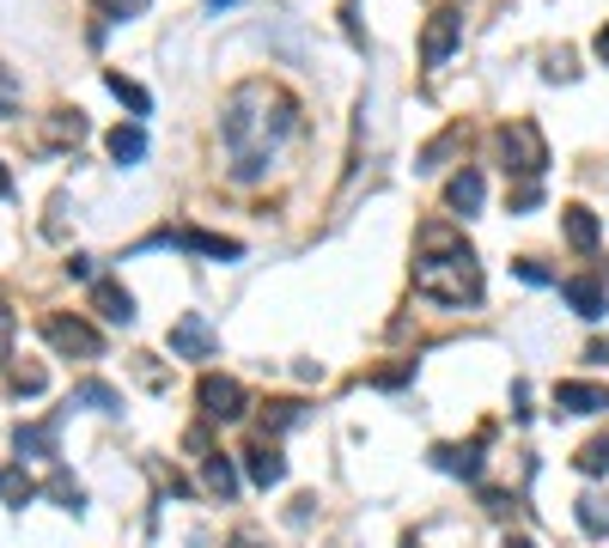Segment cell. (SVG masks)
Here are the masks:
<instances>
[{
	"label": "cell",
	"instance_id": "7c38bea8",
	"mask_svg": "<svg viewBox=\"0 0 609 548\" xmlns=\"http://www.w3.org/2000/svg\"><path fill=\"white\" fill-rule=\"evenodd\" d=\"M244 470H251L256 487H280L287 482V457H280L275 445H251V451H244Z\"/></svg>",
	"mask_w": 609,
	"mask_h": 548
},
{
	"label": "cell",
	"instance_id": "52a82bcc",
	"mask_svg": "<svg viewBox=\"0 0 609 548\" xmlns=\"http://www.w3.org/2000/svg\"><path fill=\"white\" fill-rule=\"evenodd\" d=\"M153 244H177V250H196V256H220V262H239V256H244L239 238H220V232H159Z\"/></svg>",
	"mask_w": 609,
	"mask_h": 548
},
{
	"label": "cell",
	"instance_id": "8992f818",
	"mask_svg": "<svg viewBox=\"0 0 609 548\" xmlns=\"http://www.w3.org/2000/svg\"><path fill=\"white\" fill-rule=\"evenodd\" d=\"M457 37H464V13H433V25H427V37H421V62L427 67H445V55L457 50Z\"/></svg>",
	"mask_w": 609,
	"mask_h": 548
},
{
	"label": "cell",
	"instance_id": "7402d4cb",
	"mask_svg": "<svg viewBox=\"0 0 609 548\" xmlns=\"http://www.w3.org/2000/svg\"><path fill=\"white\" fill-rule=\"evenodd\" d=\"M573 463H579L585 475H604V470H609V439H591L579 457H573Z\"/></svg>",
	"mask_w": 609,
	"mask_h": 548
},
{
	"label": "cell",
	"instance_id": "d4e9b609",
	"mask_svg": "<svg viewBox=\"0 0 609 548\" xmlns=\"http://www.w3.org/2000/svg\"><path fill=\"white\" fill-rule=\"evenodd\" d=\"M13 311H7V305H0V365H7V360H13Z\"/></svg>",
	"mask_w": 609,
	"mask_h": 548
},
{
	"label": "cell",
	"instance_id": "277c9868",
	"mask_svg": "<svg viewBox=\"0 0 609 548\" xmlns=\"http://www.w3.org/2000/svg\"><path fill=\"white\" fill-rule=\"evenodd\" d=\"M165 341H171L177 360H213V353H220V329H213L201 311H184V317L171 324V336H165Z\"/></svg>",
	"mask_w": 609,
	"mask_h": 548
},
{
	"label": "cell",
	"instance_id": "484cf974",
	"mask_svg": "<svg viewBox=\"0 0 609 548\" xmlns=\"http://www.w3.org/2000/svg\"><path fill=\"white\" fill-rule=\"evenodd\" d=\"M13 391H19V396H37V391H43V372H37V365H25V372H13Z\"/></svg>",
	"mask_w": 609,
	"mask_h": 548
},
{
	"label": "cell",
	"instance_id": "9c48e42d",
	"mask_svg": "<svg viewBox=\"0 0 609 548\" xmlns=\"http://www.w3.org/2000/svg\"><path fill=\"white\" fill-rule=\"evenodd\" d=\"M481 445H488V432H481V439H469V445H439L433 463H439L445 475H464V482H476V475H481Z\"/></svg>",
	"mask_w": 609,
	"mask_h": 548
},
{
	"label": "cell",
	"instance_id": "e0dca14e",
	"mask_svg": "<svg viewBox=\"0 0 609 548\" xmlns=\"http://www.w3.org/2000/svg\"><path fill=\"white\" fill-rule=\"evenodd\" d=\"M141 153H146V134L134 129V122L129 129H110V158H117V165H134Z\"/></svg>",
	"mask_w": 609,
	"mask_h": 548
},
{
	"label": "cell",
	"instance_id": "ac0fdd59",
	"mask_svg": "<svg viewBox=\"0 0 609 548\" xmlns=\"http://www.w3.org/2000/svg\"><path fill=\"white\" fill-rule=\"evenodd\" d=\"M201 463H208V487H213L220 500H225V494H239V475H232V463H225L220 451H208Z\"/></svg>",
	"mask_w": 609,
	"mask_h": 548
},
{
	"label": "cell",
	"instance_id": "7a4b0ae2",
	"mask_svg": "<svg viewBox=\"0 0 609 548\" xmlns=\"http://www.w3.org/2000/svg\"><path fill=\"white\" fill-rule=\"evenodd\" d=\"M500 153H506V171H518V177H543V165H549V146L536 134V122L500 129Z\"/></svg>",
	"mask_w": 609,
	"mask_h": 548
},
{
	"label": "cell",
	"instance_id": "44dd1931",
	"mask_svg": "<svg viewBox=\"0 0 609 548\" xmlns=\"http://www.w3.org/2000/svg\"><path fill=\"white\" fill-rule=\"evenodd\" d=\"M49 500H62V506H67V512H80V506H86V494H80V482H74V475H62V470H55V475H49Z\"/></svg>",
	"mask_w": 609,
	"mask_h": 548
},
{
	"label": "cell",
	"instance_id": "ffe728a7",
	"mask_svg": "<svg viewBox=\"0 0 609 548\" xmlns=\"http://www.w3.org/2000/svg\"><path fill=\"white\" fill-rule=\"evenodd\" d=\"M579 524H585L591 536H604V530H609V500H604V494H585V500H579Z\"/></svg>",
	"mask_w": 609,
	"mask_h": 548
},
{
	"label": "cell",
	"instance_id": "f546056e",
	"mask_svg": "<svg viewBox=\"0 0 609 548\" xmlns=\"http://www.w3.org/2000/svg\"><path fill=\"white\" fill-rule=\"evenodd\" d=\"M225 548H263V542H256V536H232Z\"/></svg>",
	"mask_w": 609,
	"mask_h": 548
},
{
	"label": "cell",
	"instance_id": "ba28073f",
	"mask_svg": "<svg viewBox=\"0 0 609 548\" xmlns=\"http://www.w3.org/2000/svg\"><path fill=\"white\" fill-rule=\"evenodd\" d=\"M555 408H561V415H604V408H609V391H604V384H555Z\"/></svg>",
	"mask_w": 609,
	"mask_h": 548
},
{
	"label": "cell",
	"instance_id": "2e32d148",
	"mask_svg": "<svg viewBox=\"0 0 609 548\" xmlns=\"http://www.w3.org/2000/svg\"><path fill=\"white\" fill-rule=\"evenodd\" d=\"M561 232H567L573 250H597V220H591V208H567V213H561Z\"/></svg>",
	"mask_w": 609,
	"mask_h": 548
},
{
	"label": "cell",
	"instance_id": "cb8c5ba5",
	"mask_svg": "<svg viewBox=\"0 0 609 548\" xmlns=\"http://www.w3.org/2000/svg\"><path fill=\"white\" fill-rule=\"evenodd\" d=\"M299 415H304L299 403H268V415H263V420H268V427L280 432V427H292V420H299Z\"/></svg>",
	"mask_w": 609,
	"mask_h": 548
},
{
	"label": "cell",
	"instance_id": "5b68a950",
	"mask_svg": "<svg viewBox=\"0 0 609 548\" xmlns=\"http://www.w3.org/2000/svg\"><path fill=\"white\" fill-rule=\"evenodd\" d=\"M196 403H201V415H208V420H239L251 396H244L239 379H213V372H208V379H201V391H196Z\"/></svg>",
	"mask_w": 609,
	"mask_h": 548
},
{
	"label": "cell",
	"instance_id": "d6a6232c",
	"mask_svg": "<svg viewBox=\"0 0 609 548\" xmlns=\"http://www.w3.org/2000/svg\"><path fill=\"white\" fill-rule=\"evenodd\" d=\"M0 91H13V74H7V67H0Z\"/></svg>",
	"mask_w": 609,
	"mask_h": 548
},
{
	"label": "cell",
	"instance_id": "3957f363",
	"mask_svg": "<svg viewBox=\"0 0 609 548\" xmlns=\"http://www.w3.org/2000/svg\"><path fill=\"white\" fill-rule=\"evenodd\" d=\"M43 336H49V348L67 353V360H74V353H80V360H98V353H104V336H98L86 317H43Z\"/></svg>",
	"mask_w": 609,
	"mask_h": 548
},
{
	"label": "cell",
	"instance_id": "d6986e66",
	"mask_svg": "<svg viewBox=\"0 0 609 548\" xmlns=\"http://www.w3.org/2000/svg\"><path fill=\"white\" fill-rule=\"evenodd\" d=\"M104 86L117 91V98H122V105L134 110V117H146V110H153V98H146V91L134 86V79H122V74H104Z\"/></svg>",
	"mask_w": 609,
	"mask_h": 548
},
{
	"label": "cell",
	"instance_id": "9a60e30c",
	"mask_svg": "<svg viewBox=\"0 0 609 548\" xmlns=\"http://www.w3.org/2000/svg\"><path fill=\"white\" fill-rule=\"evenodd\" d=\"M55 432H62V415H49L43 427H19V457H55Z\"/></svg>",
	"mask_w": 609,
	"mask_h": 548
},
{
	"label": "cell",
	"instance_id": "603a6c76",
	"mask_svg": "<svg viewBox=\"0 0 609 548\" xmlns=\"http://www.w3.org/2000/svg\"><path fill=\"white\" fill-rule=\"evenodd\" d=\"M0 494L13 500V506H25V500L37 494V482H31V475H7V470H0Z\"/></svg>",
	"mask_w": 609,
	"mask_h": 548
},
{
	"label": "cell",
	"instance_id": "5bb4252c",
	"mask_svg": "<svg viewBox=\"0 0 609 548\" xmlns=\"http://www.w3.org/2000/svg\"><path fill=\"white\" fill-rule=\"evenodd\" d=\"M481 196H488V183H481V171H457V177L445 183V201L457 213H476L481 208Z\"/></svg>",
	"mask_w": 609,
	"mask_h": 548
},
{
	"label": "cell",
	"instance_id": "8fae6325",
	"mask_svg": "<svg viewBox=\"0 0 609 548\" xmlns=\"http://www.w3.org/2000/svg\"><path fill=\"white\" fill-rule=\"evenodd\" d=\"M67 408H98V415H122V391H110L104 379H80L67 391Z\"/></svg>",
	"mask_w": 609,
	"mask_h": 548
},
{
	"label": "cell",
	"instance_id": "6da1fadb",
	"mask_svg": "<svg viewBox=\"0 0 609 548\" xmlns=\"http://www.w3.org/2000/svg\"><path fill=\"white\" fill-rule=\"evenodd\" d=\"M421 244H427V250H445V256L414 262V287H421L427 299H445V305H476V299H481L476 250H469L464 238L451 232V226H427Z\"/></svg>",
	"mask_w": 609,
	"mask_h": 548
},
{
	"label": "cell",
	"instance_id": "83f0119b",
	"mask_svg": "<svg viewBox=\"0 0 609 548\" xmlns=\"http://www.w3.org/2000/svg\"><path fill=\"white\" fill-rule=\"evenodd\" d=\"M481 506H488L494 518H506V512H512V494H494V487H488V494H481Z\"/></svg>",
	"mask_w": 609,
	"mask_h": 548
},
{
	"label": "cell",
	"instance_id": "4dcf8cb0",
	"mask_svg": "<svg viewBox=\"0 0 609 548\" xmlns=\"http://www.w3.org/2000/svg\"><path fill=\"white\" fill-rule=\"evenodd\" d=\"M506 548H536V542H530V536H506Z\"/></svg>",
	"mask_w": 609,
	"mask_h": 548
},
{
	"label": "cell",
	"instance_id": "4316f807",
	"mask_svg": "<svg viewBox=\"0 0 609 548\" xmlns=\"http://www.w3.org/2000/svg\"><path fill=\"white\" fill-rule=\"evenodd\" d=\"M518 274H524L530 287H543V281H549V268H543V262H536V256H524V262H518Z\"/></svg>",
	"mask_w": 609,
	"mask_h": 548
},
{
	"label": "cell",
	"instance_id": "e575fe53",
	"mask_svg": "<svg viewBox=\"0 0 609 548\" xmlns=\"http://www.w3.org/2000/svg\"><path fill=\"white\" fill-rule=\"evenodd\" d=\"M409 548H414V542H409Z\"/></svg>",
	"mask_w": 609,
	"mask_h": 548
},
{
	"label": "cell",
	"instance_id": "f1b7e54d",
	"mask_svg": "<svg viewBox=\"0 0 609 548\" xmlns=\"http://www.w3.org/2000/svg\"><path fill=\"white\" fill-rule=\"evenodd\" d=\"M591 50H597V62H609V25L597 31V43H591Z\"/></svg>",
	"mask_w": 609,
	"mask_h": 548
},
{
	"label": "cell",
	"instance_id": "30bf717a",
	"mask_svg": "<svg viewBox=\"0 0 609 548\" xmlns=\"http://www.w3.org/2000/svg\"><path fill=\"white\" fill-rule=\"evenodd\" d=\"M561 293H567V305L585 317V324H597V317L609 311V299H604V287H597L591 274H573V281H561Z\"/></svg>",
	"mask_w": 609,
	"mask_h": 548
},
{
	"label": "cell",
	"instance_id": "836d02e7",
	"mask_svg": "<svg viewBox=\"0 0 609 548\" xmlns=\"http://www.w3.org/2000/svg\"><path fill=\"white\" fill-rule=\"evenodd\" d=\"M208 7H213V13H220V7H232V0H208Z\"/></svg>",
	"mask_w": 609,
	"mask_h": 548
},
{
	"label": "cell",
	"instance_id": "1f68e13d",
	"mask_svg": "<svg viewBox=\"0 0 609 548\" xmlns=\"http://www.w3.org/2000/svg\"><path fill=\"white\" fill-rule=\"evenodd\" d=\"M0 196H13V177H7V165H0Z\"/></svg>",
	"mask_w": 609,
	"mask_h": 548
},
{
	"label": "cell",
	"instance_id": "4fadbf2b",
	"mask_svg": "<svg viewBox=\"0 0 609 548\" xmlns=\"http://www.w3.org/2000/svg\"><path fill=\"white\" fill-rule=\"evenodd\" d=\"M92 305H98V317H104V324H134V293L117 287V281H98Z\"/></svg>",
	"mask_w": 609,
	"mask_h": 548
}]
</instances>
